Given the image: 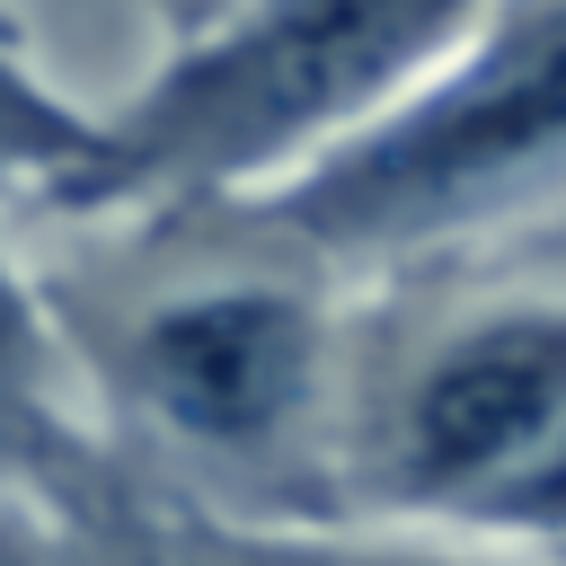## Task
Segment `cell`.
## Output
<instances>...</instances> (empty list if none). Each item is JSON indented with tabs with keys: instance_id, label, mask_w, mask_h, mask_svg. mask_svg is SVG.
I'll use <instances>...</instances> for the list:
<instances>
[{
	"instance_id": "cell-1",
	"label": "cell",
	"mask_w": 566,
	"mask_h": 566,
	"mask_svg": "<svg viewBox=\"0 0 566 566\" xmlns=\"http://www.w3.org/2000/svg\"><path fill=\"white\" fill-rule=\"evenodd\" d=\"M566 177V0H486L363 124L239 195L256 230L380 265L442 248Z\"/></svg>"
},
{
	"instance_id": "cell-2",
	"label": "cell",
	"mask_w": 566,
	"mask_h": 566,
	"mask_svg": "<svg viewBox=\"0 0 566 566\" xmlns=\"http://www.w3.org/2000/svg\"><path fill=\"white\" fill-rule=\"evenodd\" d=\"M486 0H239L168 44V71L97 115V150L62 203H239L363 124Z\"/></svg>"
},
{
	"instance_id": "cell-3",
	"label": "cell",
	"mask_w": 566,
	"mask_h": 566,
	"mask_svg": "<svg viewBox=\"0 0 566 566\" xmlns=\"http://www.w3.org/2000/svg\"><path fill=\"white\" fill-rule=\"evenodd\" d=\"M354 486L416 531L566 548V292H513L433 327L380 389Z\"/></svg>"
},
{
	"instance_id": "cell-4",
	"label": "cell",
	"mask_w": 566,
	"mask_h": 566,
	"mask_svg": "<svg viewBox=\"0 0 566 566\" xmlns=\"http://www.w3.org/2000/svg\"><path fill=\"white\" fill-rule=\"evenodd\" d=\"M124 371L142 416L195 460H274L327 380V318L301 283H195L133 318Z\"/></svg>"
},
{
	"instance_id": "cell-5",
	"label": "cell",
	"mask_w": 566,
	"mask_h": 566,
	"mask_svg": "<svg viewBox=\"0 0 566 566\" xmlns=\"http://www.w3.org/2000/svg\"><path fill=\"white\" fill-rule=\"evenodd\" d=\"M80 424L62 389V336L35 301V283L0 248V504L71 486L80 478Z\"/></svg>"
},
{
	"instance_id": "cell-6",
	"label": "cell",
	"mask_w": 566,
	"mask_h": 566,
	"mask_svg": "<svg viewBox=\"0 0 566 566\" xmlns=\"http://www.w3.org/2000/svg\"><path fill=\"white\" fill-rule=\"evenodd\" d=\"M97 150V115L53 97L9 44H0V203L9 195H71V177Z\"/></svg>"
},
{
	"instance_id": "cell-7",
	"label": "cell",
	"mask_w": 566,
	"mask_h": 566,
	"mask_svg": "<svg viewBox=\"0 0 566 566\" xmlns=\"http://www.w3.org/2000/svg\"><path fill=\"white\" fill-rule=\"evenodd\" d=\"M159 9V27H168V44H186V35H203V27H221L239 0H150Z\"/></svg>"
},
{
	"instance_id": "cell-8",
	"label": "cell",
	"mask_w": 566,
	"mask_h": 566,
	"mask_svg": "<svg viewBox=\"0 0 566 566\" xmlns=\"http://www.w3.org/2000/svg\"><path fill=\"white\" fill-rule=\"evenodd\" d=\"M283 566H301V557H283Z\"/></svg>"
}]
</instances>
